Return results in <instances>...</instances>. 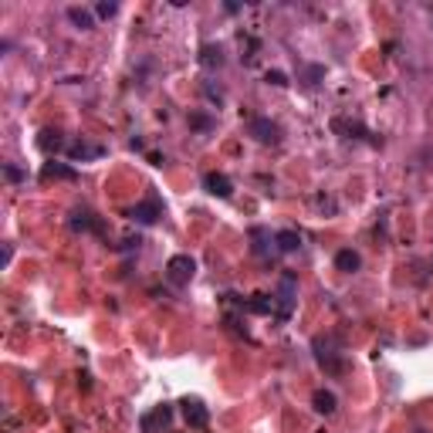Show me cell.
<instances>
[{"mask_svg":"<svg viewBox=\"0 0 433 433\" xmlns=\"http://www.w3.org/2000/svg\"><path fill=\"white\" fill-rule=\"evenodd\" d=\"M193 275H197V261H193L190 254H173V257L166 261V277H169L176 288L190 284V277Z\"/></svg>","mask_w":433,"mask_h":433,"instance_id":"obj_1","label":"cell"},{"mask_svg":"<svg viewBox=\"0 0 433 433\" xmlns=\"http://www.w3.org/2000/svg\"><path fill=\"white\" fill-rule=\"evenodd\" d=\"M291 312H295V277L284 275L281 277V288H277V295H275V315L277 321H288Z\"/></svg>","mask_w":433,"mask_h":433,"instance_id":"obj_2","label":"cell"},{"mask_svg":"<svg viewBox=\"0 0 433 433\" xmlns=\"http://www.w3.org/2000/svg\"><path fill=\"white\" fill-rule=\"evenodd\" d=\"M180 406H183V416H187V423H190L193 430H203V427L210 423V410H207V403H203V399H197V396H187Z\"/></svg>","mask_w":433,"mask_h":433,"instance_id":"obj_3","label":"cell"},{"mask_svg":"<svg viewBox=\"0 0 433 433\" xmlns=\"http://www.w3.org/2000/svg\"><path fill=\"white\" fill-rule=\"evenodd\" d=\"M315 359L328 369V372H342V352H335V342L332 339H315Z\"/></svg>","mask_w":433,"mask_h":433,"instance_id":"obj_4","label":"cell"},{"mask_svg":"<svg viewBox=\"0 0 433 433\" xmlns=\"http://www.w3.org/2000/svg\"><path fill=\"white\" fill-rule=\"evenodd\" d=\"M169 420H173V406H169V403H159L153 413H146V416H142V423H139V427H142V433H159V430H166V427H169Z\"/></svg>","mask_w":433,"mask_h":433,"instance_id":"obj_5","label":"cell"},{"mask_svg":"<svg viewBox=\"0 0 433 433\" xmlns=\"http://www.w3.org/2000/svg\"><path fill=\"white\" fill-rule=\"evenodd\" d=\"M129 217L136 220V224H156L159 217H162V203L156 197L142 200V203H136L132 210H129Z\"/></svg>","mask_w":433,"mask_h":433,"instance_id":"obj_6","label":"cell"},{"mask_svg":"<svg viewBox=\"0 0 433 433\" xmlns=\"http://www.w3.org/2000/svg\"><path fill=\"white\" fill-rule=\"evenodd\" d=\"M251 136H254L257 142H277V139H281V129H277V122H271V118H251Z\"/></svg>","mask_w":433,"mask_h":433,"instance_id":"obj_7","label":"cell"},{"mask_svg":"<svg viewBox=\"0 0 433 433\" xmlns=\"http://www.w3.org/2000/svg\"><path fill=\"white\" fill-rule=\"evenodd\" d=\"M203 190H207V193H213V197L227 200L231 193H234V183H231L224 173H207V176H203Z\"/></svg>","mask_w":433,"mask_h":433,"instance_id":"obj_8","label":"cell"},{"mask_svg":"<svg viewBox=\"0 0 433 433\" xmlns=\"http://www.w3.org/2000/svg\"><path fill=\"white\" fill-rule=\"evenodd\" d=\"M68 227H72V231H92V234H102V231H105L102 220H98L95 213H88V210H75L72 220H68Z\"/></svg>","mask_w":433,"mask_h":433,"instance_id":"obj_9","label":"cell"},{"mask_svg":"<svg viewBox=\"0 0 433 433\" xmlns=\"http://www.w3.org/2000/svg\"><path fill=\"white\" fill-rule=\"evenodd\" d=\"M68 156L75 159V162H88V159H98V156H105V146H95V142H85V139H81V142H72V146H68Z\"/></svg>","mask_w":433,"mask_h":433,"instance_id":"obj_10","label":"cell"},{"mask_svg":"<svg viewBox=\"0 0 433 433\" xmlns=\"http://www.w3.org/2000/svg\"><path fill=\"white\" fill-rule=\"evenodd\" d=\"M75 176H78V173H75L72 166L58 162V159L44 162V169H41V180H75Z\"/></svg>","mask_w":433,"mask_h":433,"instance_id":"obj_11","label":"cell"},{"mask_svg":"<svg viewBox=\"0 0 433 433\" xmlns=\"http://www.w3.org/2000/svg\"><path fill=\"white\" fill-rule=\"evenodd\" d=\"M200 65L203 68H220L224 65V47L220 44H203L200 47Z\"/></svg>","mask_w":433,"mask_h":433,"instance_id":"obj_12","label":"cell"},{"mask_svg":"<svg viewBox=\"0 0 433 433\" xmlns=\"http://www.w3.org/2000/svg\"><path fill=\"white\" fill-rule=\"evenodd\" d=\"M275 244H277V251L291 254V251H298V247H302V237L295 234V231H277V234H275Z\"/></svg>","mask_w":433,"mask_h":433,"instance_id":"obj_13","label":"cell"},{"mask_svg":"<svg viewBox=\"0 0 433 433\" xmlns=\"http://www.w3.org/2000/svg\"><path fill=\"white\" fill-rule=\"evenodd\" d=\"M247 312H254V315H271L275 312V295L268 298V295H254L251 302H247Z\"/></svg>","mask_w":433,"mask_h":433,"instance_id":"obj_14","label":"cell"},{"mask_svg":"<svg viewBox=\"0 0 433 433\" xmlns=\"http://www.w3.org/2000/svg\"><path fill=\"white\" fill-rule=\"evenodd\" d=\"M312 403H315L318 413L328 416V413H335V403H339V399H335V393H328V390H318V393L312 396Z\"/></svg>","mask_w":433,"mask_h":433,"instance_id":"obj_15","label":"cell"},{"mask_svg":"<svg viewBox=\"0 0 433 433\" xmlns=\"http://www.w3.org/2000/svg\"><path fill=\"white\" fill-rule=\"evenodd\" d=\"M68 21L81 28V31H88V28H95V21H92V14L85 10V7H68Z\"/></svg>","mask_w":433,"mask_h":433,"instance_id":"obj_16","label":"cell"},{"mask_svg":"<svg viewBox=\"0 0 433 433\" xmlns=\"http://www.w3.org/2000/svg\"><path fill=\"white\" fill-rule=\"evenodd\" d=\"M251 240H254V254H261V257H264V254H268V251H271V247H268V244H271V240H275V237L268 234V231H264V227H254V231H251Z\"/></svg>","mask_w":433,"mask_h":433,"instance_id":"obj_17","label":"cell"},{"mask_svg":"<svg viewBox=\"0 0 433 433\" xmlns=\"http://www.w3.org/2000/svg\"><path fill=\"white\" fill-rule=\"evenodd\" d=\"M359 264H362V261H359L355 251H339V254H335V268H339V271H359Z\"/></svg>","mask_w":433,"mask_h":433,"instance_id":"obj_18","label":"cell"},{"mask_svg":"<svg viewBox=\"0 0 433 433\" xmlns=\"http://www.w3.org/2000/svg\"><path fill=\"white\" fill-rule=\"evenodd\" d=\"M38 146L44 149V153H58L65 142H61V132H51V129H44L41 132V139H38Z\"/></svg>","mask_w":433,"mask_h":433,"instance_id":"obj_19","label":"cell"},{"mask_svg":"<svg viewBox=\"0 0 433 433\" xmlns=\"http://www.w3.org/2000/svg\"><path fill=\"white\" fill-rule=\"evenodd\" d=\"M332 129H335V132H349V136H362V125H355V122H346V118H335V122H332Z\"/></svg>","mask_w":433,"mask_h":433,"instance_id":"obj_20","label":"cell"},{"mask_svg":"<svg viewBox=\"0 0 433 433\" xmlns=\"http://www.w3.org/2000/svg\"><path fill=\"white\" fill-rule=\"evenodd\" d=\"M118 3H98V17H116Z\"/></svg>","mask_w":433,"mask_h":433,"instance_id":"obj_21","label":"cell"},{"mask_svg":"<svg viewBox=\"0 0 433 433\" xmlns=\"http://www.w3.org/2000/svg\"><path fill=\"white\" fill-rule=\"evenodd\" d=\"M305 75H308V81H305V85H318V78L325 75V68H318V65H312V68H308Z\"/></svg>","mask_w":433,"mask_h":433,"instance_id":"obj_22","label":"cell"},{"mask_svg":"<svg viewBox=\"0 0 433 433\" xmlns=\"http://www.w3.org/2000/svg\"><path fill=\"white\" fill-rule=\"evenodd\" d=\"M268 81L277 85V88H284V85H288V75H284V72H268Z\"/></svg>","mask_w":433,"mask_h":433,"instance_id":"obj_23","label":"cell"},{"mask_svg":"<svg viewBox=\"0 0 433 433\" xmlns=\"http://www.w3.org/2000/svg\"><path fill=\"white\" fill-rule=\"evenodd\" d=\"M190 125H197V129H210V118L207 116H190Z\"/></svg>","mask_w":433,"mask_h":433,"instance_id":"obj_24","label":"cell"},{"mask_svg":"<svg viewBox=\"0 0 433 433\" xmlns=\"http://www.w3.org/2000/svg\"><path fill=\"white\" fill-rule=\"evenodd\" d=\"M3 173H7V180H21V169H14V166H3Z\"/></svg>","mask_w":433,"mask_h":433,"instance_id":"obj_25","label":"cell"},{"mask_svg":"<svg viewBox=\"0 0 433 433\" xmlns=\"http://www.w3.org/2000/svg\"><path fill=\"white\" fill-rule=\"evenodd\" d=\"M416 433H427V430H416Z\"/></svg>","mask_w":433,"mask_h":433,"instance_id":"obj_26","label":"cell"}]
</instances>
